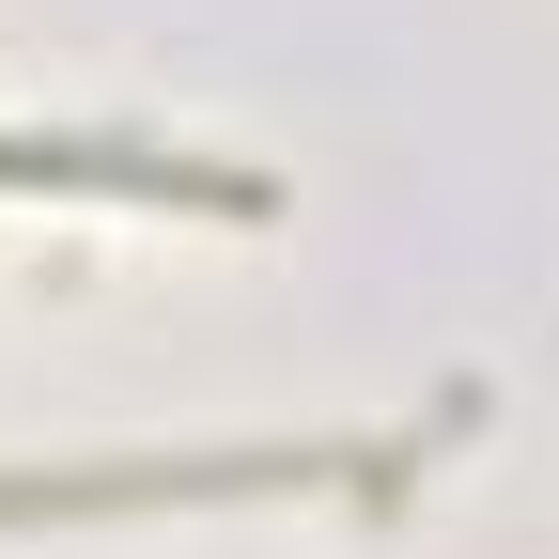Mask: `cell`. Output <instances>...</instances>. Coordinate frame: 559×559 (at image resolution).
Here are the masks:
<instances>
[{
  "label": "cell",
  "instance_id": "obj_1",
  "mask_svg": "<svg viewBox=\"0 0 559 559\" xmlns=\"http://www.w3.org/2000/svg\"><path fill=\"white\" fill-rule=\"evenodd\" d=\"M0 187H109V202H218V218H264L249 171L156 156V140H0Z\"/></svg>",
  "mask_w": 559,
  "mask_h": 559
},
{
  "label": "cell",
  "instance_id": "obj_2",
  "mask_svg": "<svg viewBox=\"0 0 559 559\" xmlns=\"http://www.w3.org/2000/svg\"><path fill=\"white\" fill-rule=\"evenodd\" d=\"M311 451H218V466H62V481H0V513H124V498H264Z\"/></svg>",
  "mask_w": 559,
  "mask_h": 559
}]
</instances>
